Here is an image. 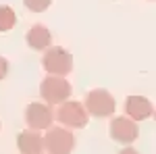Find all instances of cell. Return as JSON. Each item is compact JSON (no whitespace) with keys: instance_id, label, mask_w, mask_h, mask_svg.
<instances>
[{"instance_id":"10","label":"cell","mask_w":156,"mask_h":154,"mask_svg":"<svg viewBox=\"0 0 156 154\" xmlns=\"http://www.w3.org/2000/svg\"><path fill=\"white\" fill-rule=\"evenodd\" d=\"M27 44H29V48L40 50V52L48 50L50 44H52V34H50V29L42 23L34 25V27L27 31Z\"/></svg>"},{"instance_id":"9","label":"cell","mask_w":156,"mask_h":154,"mask_svg":"<svg viewBox=\"0 0 156 154\" xmlns=\"http://www.w3.org/2000/svg\"><path fill=\"white\" fill-rule=\"evenodd\" d=\"M17 146L21 154H42L44 152V138L36 129H25L17 135Z\"/></svg>"},{"instance_id":"6","label":"cell","mask_w":156,"mask_h":154,"mask_svg":"<svg viewBox=\"0 0 156 154\" xmlns=\"http://www.w3.org/2000/svg\"><path fill=\"white\" fill-rule=\"evenodd\" d=\"M54 121V110L50 104L44 102H31L25 108V123L29 125V129H48Z\"/></svg>"},{"instance_id":"8","label":"cell","mask_w":156,"mask_h":154,"mask_svg":"<svg viewBox=\"0 0 156 154\" xmlns=\"http://www.w3.org/2000/svg\"><path fill=\"white\" fill-rule=\"evenodd\" d=\"M125 110H127V115L125 117L133 119V121H144V119H150L154 115V106H152V102L144 98V96H127V100H125Z\"/></svg>"},{"instance_id":"2","label":"cell","mask_w":156,"mask_h":154,"mask_svg":"<svg viewBox=\"0 0 156 154\" xmlns=\"http://www.w3.org/2000/svg\"><path fill=\"white\" fill-rule=\"evenodd\" d=\"M40 96L44 98V102L50 104V106L62 104L71 96V83L67 81L65 77L48 75V77H44V81L40 83Z\"/></svg>"},{"instance_id":"4","label":"cell","mask_w":156,"mask_h":154,"mask_svg":"<svg viewBox=\"0 0 156 154\" xmlns=\"http://www.w3.org/2000/svg\"><path fill=\"white\" fill-rule=\"evenodd\" d=\"M44 148L48 154H71L75 148V135L67 127H48L44 135Z\"/></svg>"},{"instance_id":"14","label":"cell","mask_w":156,"mask_h":154,"mask_svg":"<svg viewBox=\"0 0 156 154\" xmlns=\"http://www.w3.org/2000/svg\"><path fill=\"white\" fill-rule=\"evenodd\" d=\"M119 154H140V152H137L135 148H129V146H127V148H123V150H121Z\"/></svg>"},{"instance_id":"13","label":"cell","mask_w":156,"mask_h":154,"mask_svg":"<svg viewBox=\"0 0 156 154\" xmlns=\"http://www.w3.org/2000/svg\"><path fill=\"white\" fill-rule=\"evenodd\" d=\"M6 73H9V60L4 56H0V81L6 77Z\"/></svg>"},{"instance_id":"11","label":"cell","mask_w":156,"mask_h":154,"mask_svg":"<svg viewBox=\"0 0 156 154\" xmlns=\"http://www.w3.org/2000/svg\"><path fill=\"white\" fill-rule=\"evenodd\" d=\"M17 23V15L11 6L0 4V31H11Z\"/></svg>"},{"instance_id":"7","label":"cell","mask_w":156,"mask_h":154,"mask_svg":"<svg viewBox=\"0 0 156 154\" xmlns=\"http://www.w3.org/2000/svg\"><path fill=\"white\" fill-rule=\"evenodd\" d=\"M137 123L129 117H115L110 121V138L119 144H133L137 138Z\"/></svg>"},{"instance_id":"1","label":"cell","mask_w":156,"mask_h":154,"mask_svg":"<svg viewBox=\"0 0 156 154\" xmlns=\"http://www.w3.org/2000/svg\"><path fill=\"white\" fill-rule=\"evenodd\" d=\"M42 67L48 75H56V77H65L73 71V56L60 46H50L44 52L42 59Z\"/></svg>"},{"instance_id":"3","label":"cell","mask_w":156,"mask_h":154,"mask_svg":"<svg viewBox=\"0 0 156 154\" xmlns=\"http://www.w3.org/2000/svg\"><path fill=\"white\" fill-rule=\"evenodd\" d=\"M83 108L87 110V115L96 119H106L115 113L117 108V102H115V96L110 94L108 90H92L90 94L85 96Z\"/></svg>"},{"instance_id":"5","label":"cell","mask_w":156,"mask_h":154,"mask_svg":"<svg viewBox=\"0 0 156 154\" xmlns=\"http://www.w3.org/2000/svg\"><path fill=\"white\" fill-rule=\"evenodd\" d=\"M54 117L58 119L60 125L71 127V129H81L87 125V110L83 108L81 102H73V100H65L62 104H58V110L54 113Z\"/></svg>"},{"instance_id":"12","label":"cell","mask_w":156,"mask_h":154,"mask_svg":"<svg viewBox=\"0 0 156 154\" xmlns=\"http://www.w3.org/2000/svg\"><path fill=\"white\" fill-rule=\"evenodd\" d=\"M23 4L29 9V11L42 13V11H46L50 4H52V0H23Z\"/></svg>"}]
</instances>
